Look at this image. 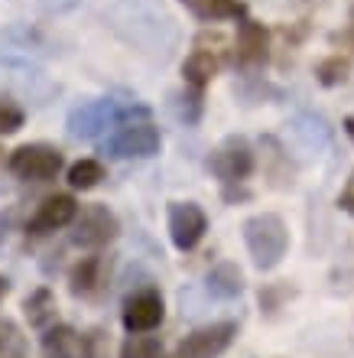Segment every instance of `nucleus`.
Wrapping results in <instances>:
<instances>
[{
    "label": "nucleus",
    "instance_id": "obj_2",
    "mask_svg": "<svg viewBox=\"0 0 354 358\" xmlns=\"http://www.w3.org/2000/svg\"><path fill=\"white\" fill-rule=\"evenodd\" d=\"M133 111L147 114V108H133V104L124 108V104L114 101V98H98V101L78 104V108L68 114V134H72L75 141H94V137L108 131L114 121H121V117H127V114H133Z\"/></svg>",
    "mask_w": 354,
    "mask_h": 358
},
{
    "label": "nucleus",
    "instance_id": "obj_7",
    "mask_svg": "<svg viewBox=\"0 0 354 358\" xmlns=\"http://www.w3.org/2000/svg\"><path fill=\"white\" fill-rule=\"evenodd\" d=\"M208 170L221 182H241L253 173V150L244 137H228L218 150L208 157Z\"/></svg>",
    "mask_w": 354,
    "mask_h": 358
},
{
    "label": "nucleus",
    "instance_id": "obj_11",
    "mask_svg": "<svg viewBox=\"0 0 354 358\" xmlns=\"http://www.w3.org/2000/svg\"><path fill=\"white\" fill-rule=\"evenodd\" d=\"M267 43H270L267 29L260 23H253V20H244L241 29H237V59H241V66H260L267 59Z\"/></svg>",
    "mask_w": 354,
    "mask_h": 358
},
{
    "label": "nucleus",
    "instance_id": "obj_14",
    "mask_svg": "<svg viewBox=\"0 0 354 358\" xmlns=\"http://www.w3.org/2000/svg\"><path fill=\"white\" fill-rule=\"evenodd\" d=\"M205 287L218 300H234V296H241V290H244V273L237 264L224 261V264H214L212 271H208Z\"/></svg>",
    "mask_w": 354,
    "mask_h": 358
},
{
    "label": "nucleus",
    "instance_id": "obj_12",
    "mask_svg": "<svg viewBox=\"0 0 354 358\" xmlns=\"http://www.w3.org/2000/svg\"><path fill=\"white\" fill-rule=\"evenodd\" d=\"M101 283H104V257H98V255L82 257L68 271V290H72V296H91V293L101 290Z\"/></svg>",
    "mask_w": 354,
    "mask_h": 358
},
{
    "label": "nucleus",
    "instance_id": "obj_19",
    "mask_svg": "<svg viewBox=\"0 0 354 358\" xmlns=\"http://www.w3.org/2000/svg\"><path fill=\"white\" fill-rule=\"evenodd\" d=\"M293 131L306 141V147H312V150H318V147H325L328 143V127L322 117H312V114H302V117H296L293 121Z\"/></svg>",
    "mask_w": 354,
    "mask_h": 358
},
{
    "label": "nucleus",
    "instance_id": "obj_5",
    "mask_svg": "<svg viewBox=\"0 0 354 358\" xmlns=\"http://www.w3.org/2000/svg\"><path fill=\"white\" fill-rule=\"evenodd\" d=\"M117 235V218L108 206H84L72 222V241L78 248H104Z\"/></svg>",
    "mask_w": 354,
    "mask_h": 358
},
{
    "label": "nucleus",
    "instance_id": "obj_22",
    "mask_svg": "<svg viewBox=\"0 0 354 358\" xmlns=\"http://www.w3.org/2000/svg\"><path fill=\"white\" fill-rule=\"evenodd\" d=\"M23 127V111L13 101H0V134H17Z\"/></svg>",
    "mask_w": 354,
    "mask_h": 358
},
{
    "label": "nucleus",
    "instance_id": "obj_4",
    "mask_svg": "<svg viewBox=\"0 0 354 358\" xmlns=\"http://www.w3.org/2000/svg\"><path fill=\"white\" fill-rule=\"evenodd\" d=\"M159 143H163V137H159V131L153 124H147V121L124 124V127H117L101 143V153L114 157V160H133V157L147 160V157H156L159 153Z\"/></svg>",
    "mask_w": 354,
    "mask_h": 358
},
{
    "label": "nucleus",
    "instance_id": "obj_25",
    "mask_svg": "<svg viewBox=\"0 0 354 358\" xmlns=\"http://www.w3.org/2000/svg\"><path fill=\"white\" fill-rule=\"evenodd\" d=\"M46 10H52V13H68V10L78 7V0H39Z\"/></svg>",
    "mask_w": 354,
    "mask_h": 358
},
{
    "label": "nucleus",
    "instance_id": "obj_9",
    "mask_svg": "<svg viewBox=\"0 0 354 358\" xmlns=\"http://www.w3.org/2000/svg\"><path fill=\"white\" fill-rule=\"evenodd\" d=\"M163 316H166V303H163L159 290L133 293V296H127V303L121 310V322L131 336L133 332H153L163 322Z\"/></svg>",
    "mask_w": 354,
    "mask_h": 358
},
{
    "label": "nucleus",
    "instance_id": "obj_26",
    "mask_svg": "<svg viewBox=\"0 0 354 358\" xmlns=\"http://www.w3.org/2000/svg\"><path fill=\"white\" fill-rule=\"evenodd\" d=\"M338 206L348 208V212H354V173H351V179H348V189L341 192V199H338Z\"/></svg>",
    "mask_w": 354,
    "mask_h": 358
},
{
    "label": "nucleus",
    "instance_id": "obj_17",
    "mask_svg": "<svg viewBox=\"0 0 354 358\" xmlns=\"http://www.w3.org/2000/svg\"><path fill=\"white\" fill-rule=\"evenodd\" d=\"M182 3L202 20H237V17H244L241 0H182Z\"/></svg>",
    "mask_w": 354,
    "mask_h": 358
},
{
    "label": "nucleus",
    "instance_id": "obj_24",
    "mask_svg": "<svg viewBox=\"0 0 354 358\" xmlns=\"http://www.w3.org/2000/svg\"><path fill=\"white\" fill-rule=\"evenodd\" d=\"M17 345H20L17 326L7 320H0V352H10V349H17Z\"/></svg>",
    "mask_w": 354,
    "mask_h": 358
},
{
    "label": "nucleus",
    "instance_id": "obj_1",
    "mask_svg": "<svg viewBox=\"0 0 354 358\" xmlns=\"http://www.w3.org/2000/svg\"><path fill=\"white\" fill-rule=\"evenodd\" d=\"M244 241H247V251H251L253 264L260 267V271H273L286 257L289 231L280 215L263 212V215H253L244 222Z\"/></svg>",
    "mask_w": 354,
    "mask_h": 358
},
{
    "label": "nucleus",
    "instance_id": "obj_18",
    "mask_svg": "<svg viewBox=\"0 0 354 358\" xmlns=\"http://www.w3.org/2000/svg\"><path fill=\"white\" fill-rule=\"evenodd\" d=\"M121 358H163V342L147 332H133L121 345Z\"/></svg>",
    "mask_w": 354,
    "mask_h": 358
},
{
    "label": "nucleus",
    "instance_id": "obj_6",
    "mask_svg": "<svg viewBox=\"0 0 354 358\" xmlns=\"http://www.w3.org/2000/svg\"><path fill=\"white\" fill-rule=\"evenodd\" d=\"M237 336V322H212L202 329L189 332L186 339L176 345V358H218L228 352V345Z\"/></svg>",
    "mask_w": 354,
    "mask_h": 358
},
{
    "label": "nucleus",
    "instance_id": "obj_21",
    "mask_svg": "<svg viewBox=\"0 0 354 358\" xmlns=\"http://www.w3.org/2000/svg\"><path fill=\"white\" fill-rule=\"evenodd\" d=\"M316 76H318L322 85H341V82L348 78V59H341V56L325 59V62L316 69Z\"/></svg>",
    "mask_w": 354,
    "mask_h": 358
},
{
    "label": "nucleus",
    "instance_id": "obj_13",
    "mask_svg": "<svg viewBox=\"0 0 354 358\" xmlns=\"http://www.w3.org/2000/svg\"><path fill=\"white\" fill-rule=\"evenodd\" d=\"M43 358H78L82 352V336L72 329V326H49L43 332Z\"/></svg>",
    "mask_w": 354,
    "mask_h": 358
},
{
    "label": "nucleus",
    "instance_id": "obj_3",
    "mask_svg": "<svg viewBox=\"0 0 354 358\" xmlns=\"http://www.w3.org/2000/svg\"><path fill=\"white\" fill-rule=\"evenodd\" d=\"M7 166L13 176L27 179V182H49V179H56L62 173L66 157L49 143H23V147L10 153Z\"/></svg>",
    "mask_w": 354,
    "mask_h": 358
},
{
    "label": "nucleus",
    "instance_id": "obj_29",
    "mask_svg": "<svg viewBox=\"0 0 354 358\" xmlns=\"http://www.w3.org/2000/svg\"><path fill=\"white\" fill-rule=\"evenodd\" d=\"M351 43H354V33H351Z\"/></svg>",
    "mask_w": 354,
    "mask_h": 358
},
{
    "label": "nucleus",
    "instance_id": "obj_28",
    "mask_svg": "<svg viewBox=\"0 0 354 358\" xmlns=\"http://www.w3.org/2000/svg\"><path fill=\"white\" fill-rule=\"evenodd\" d=\"M7 290H10V283H7V280H0V296H3Z\"/></svg>",
    "mask_w": 354,
    "mask_h": 358
},
{
    "label": "nucleus",
    "instance_id": "obj_10",
    "mask_svg": "<svg viewBox=\"0 0 354 358\" xmlns=\"http://www.w3.org/2000/svg\"><path fill=\"white\" fill-rule=\"evenodd\" d=\"M78 215V202H75L68 192H59V196H49L43 206L36 208V215L29 218V235H49V231H59L75 222Z\"/></svg>",
    "mask_w": 354,
    "mask_h": 358
},
{
    "label": "nucleus",
    "instance_id": "obj_8",
    "mask_svg": "<svg viewBox=\"0 0 354 358\" xmlns=\"http://www.w3.org/2000/svg\"><path fill=\"white\" fill-rule=\"evenodd\" d=\"M208 218L196 202H172L169 206V238L179 251H192V248L205 238Z\"/></svg>",
    "mask_w": 354,
    "mask_h": 358
},
{
    "label": "nucleus",
    "instance_id": "obj_20",
    "mask_svg": "<svg viewBox=\"0 0 354 358\" xmlns=\"http://www.w3.org/2000/svg\"><path fill=\"white\" fill-rule=\"evenodd\" d=\"M104 179V166L98 160H78L75 166H68V186L72 189H94Z\"/></svg>",
    "mask_w": 354,
    "mask_h": 358
},
{
    "label": "nucleus",
    "instance_id": "obj_23",
    "mask_svg": "<svg viewBox=\"0 0 354 358\" xmlns=\"http://www.w3.org/2000/svg\"><path fill=\"white\" fill-rule=\"evenodd\" d=\"M198 114H202V94H198V88H196L192 94H186V98H182V117H186L189 124H196Z\"/></svg>",
    "mask_w": 354,
    "mask_h": 358
},
{
    "label": "nucleus",
    "instance_id": "obj_27",
    "mask_svg": "<svg viewBox=\"0 0 354 358\" xmlns=\"http://www.w3.org/2000/svg\"><path fill=\"white\" fill-rule=\"evenodd\" d=\"M345 131H348V137H351V141H354V114H351V117H348V121H345Z\"/></svg>",
    "mask_w": 354,
    "mask_h": 358
},
{
    "label": "nucleus",
    "instance_id": "obj_15",
    "mask_svg": "<svg viewBox=\"0 0 354 358\" xmlns=\"http://www.w3.org/2000/svg\"><path fill=\"white\" fill-rule=\"evenodd\" d=\"M23 316L29 320L33 329H46L49 322L56 320V296H52V290L49 287H36L23 300Z\"/></svg>",
    "mask_w": 354,
    "mask_h": 358
},
{
    "label": "nucleus",
    "instance_id": "obj_16",
    "mask_svg": "<svg viewBox=\"0 0 354 358\" xmlns=\"http://www.w3.org/2000/svg\"><path fill=\"white\" fill-rule=\"evenodd\" d=\"M182 76H186V82L192 88H205L208 82L218 76V59H214L212 52H205V49H196V52L182 62Z\"/></svg>",
    "mask_w": 354,
    "mask_h": 358
}]
</instances>
